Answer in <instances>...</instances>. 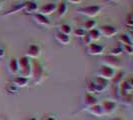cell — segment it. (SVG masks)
Listing matches in <instances>:
<instances>
[{
    "instance_id": "8",
    "label": "cell",
    "mask_w": 133,
    "mask_h": 120,
    "mask_svg": "<svg viewBox=\"0 0 133 120\" xmlns=\"http://www.w3.org/2000/svg\"><path fill=\"white\" fill-rule=\"evenodd\" d=\"M100 35L106 37V38H112L117 34V29L111 25H102L98 28Z\"/></svg>"
},
{
    "instance_id": "14",
    "label": "cell",
    "mask_w": 133,
    "mask_h": 120,
    "mask_svg": "<svg viewBox=\"0 0 133 120\" xmlns=\"http://www.w3.org/2000/svg\"><path fill=\"white\" fill-rule=\"evenodd\" d=\"M97 103H98V100L96 99L92 94L85 92L84 96H83V104L85 106V109L88 108V107L92 106L94 104H97Z\"/></svg>"
},
{
    "instance_id": "1",
    "label": "cell",
    "mask_w": 133,
    "mask_h": 120,
    "mask_svg": "<svg viewBox=\"0 0 133 120\" xmlns=\"http://www.w3.org/2000/svg\"><path fill=\"white\" fill-rule=\"evenodd\" d=\"M18 61V66H19V76L25 77V78H29L31 77V64L29 62V58L26 56H22L19 59H17Z\"/></svg>"
},
{
    "instance_id": "19",
    "label": "cell",
    "mask_w": 133,
    "mask_h": 120,
    "mask_svg": "<svg viewBox=\"0 0 133 120\" xmlns=\"http://www.w3.org/2000/svg\"><path fill=\"white\" fill-rule=\"evenodd\" d=\"M57 41L59 42L60 44H63V45H67L69 42H70V38L68 35H65V34L61 33V32H57L56 35H55Z\"/></svg>"
},
{
    "instance_id": "30",
    "label": "cell",
    "mask_w": 133,
    "mask_h": 120,
    "mask_svg": "<svg viewBox=\"0 0 133 120\" xmlns=\"http://www.w3.org/2000/svg\"><path fill=\"white\" fill-rule=\"evenodd\" d=\"M122 52H123V51H122L121 47H119V48H114V49L111 50V52H110L109 55H112V56H116V57H117V55H120Z\"/></svg>"
},
{
    "instance_id": "21",
    "label": "cell",
    "mask_w": 133,
    "mask_h": 120,
    "mask_svg": "<svg viewBox=\"0 0 133 120\" xmlns=\"http://www.w3.org/2000/svg\"><path fill=\"white\" fill-rule=\"evenodd\" d=\"M67 10V5L65 2H61L59 5H57V9H56V12H57V15L58 17H62L64 16V14L66 13Z\"/></svg>"
},
{
    "instance_id": "24",
    "label": "cell",
    "mask_w": 133,
    "mask_h": 120,
    "mask_svg": "<svg viewBox=\"0 0 133 120\" xmlns=\"http://www.w3.org/2000/svg\"><path fill=\"white\" fill-rule=\"evenodd\" d=\"M123 75H124V73H123L122 71H119V72L115 73L114 77L112 78L113 84H115V85H119L120 83L123 81Z\"/></svg>"
},
{
    "instance_id": "29",
    "label": "cell",
    "mask_w": 133,
    "mask_h": 120,
    "mask_svg": "<svg viewBox=\"0 0 133 120\" xmlns=\"http://www.w3.org/2000/svg\"><path fill=\"white\" fill-rule=\"evenodd\" d=\"M122 99V102L125 103L127 105H131L132 103V95H127V96H124V97H121Z\"/></svg>"
},
{
    "instance_id": "27",
    "label": "cell",
    "mask_w": 133,
    "mask_h": 120,
    "mask_svg": "<svg viewBox=\"0 0 133 120\" xmlns=\"http://www.w3.org/2000/svg\"><path fill=\"white\" fill-rule=\"evenodd\" d=\"M72 33L75 37H79V38H83V37H85L86 36V31L83 29V28H77V29H75L74 31H72Z\"/></svg>"
},
{
    "instance_id": "28",
    "label": "cell",
    "mask_w": 133,
    "mask_h": 120,
    "mask_svg": "<svg viewBox=\"0 0 133 120\" xmlns=\"http://www.w3.org/2000/svg\"><path fill=\"white\" fill-rule=\"evenodd\" d=\"M125 25L128 28H131L133 25V15L132 13H128L126 16V19H125Z\"/></svg>"
},
{
    "instance_id": "22",
    "label": "cell",
    "mask_w": 133,
    "mask_h": 120,
    "mask_svg": "<svg viewBox=\"0 0 133 120\" xmlns=\"http://www.w3.org/2000/svg\"><path fill=\"white\" fill-rule=\"evenodd\" d=\"M119 41L123 45L127 46H132V41L130 39V37L126 34H120L119 35Z\"/></svg>"
},
{
    "instance_id": "33",
    "label": "cell",
    "mask_w": 133,
    "mask_h": 120,
    "mask_svg": "<svg viewBox=\"0 0 133 120\" xmlns=\"http://www.w3.org/2000/svg\"><path fill=\"white\" fill-rule=\"evenodd\" d=\"M43 120H57V119H56V117H55V116L50 115V116H47V117H45Z\"/></svg>"
},
{
    "instance_id": "15",
    "label": "cell",
    "mask_w": 133,
    "mask_h": 120,
    "mask_svg": "<svg viewBox=\"0 0 133 120\" xmlns=\"http://www.w3.org/2000/svg\"><path fill=\"white\" fill-rule=\"evenodd\" d=\"M33 18L38 24L42 25V26H49V25H50V21H49V19L47 18L46 16L42 15V14H40V13L34 14Z\"/></svg>"
},
{
    "instance_id": "26",
    "label": "cell",
    "mask_w": 133,
    "mask_h": 120,
    "mask_svg": "<svg viewBox=\"0 0 133 120\" xmlns=\"http://www.w3.org/2000/svg\"><path fill=\"white\" fill-rule=\"evenodd\" d=\"M24 7H25V2L24 3H22V4H20V5H16V6L12 8V9H10V10H8L6 13L3 14V15H9V14H12V13H16V12H18L20 10H24Z\"/></svg>"
},
{
    "instance_id": "34",
    "label": "cell",
    "mask_w": 133,
    "mask_h": 120,
    "mask_svg": "<svg viewBox=\"0 0 133 120\" xmlns=\"http://www.w3.org/2000/svg\"><path fill=\"white\" fill-rule=\"evenodd\" d=\"M5 55V52H4V49L2 47H0V58H3Z\"/></svg>"
},
{
    "instance_id": "38",
    "label": "cell",
    "mask_w": 133,
    "mask_h": 120,
    "mask_svg": "<svg viewBox=\"0 0 133 120\" xmlns=\"http://www.w3.org/2000/svg\"><path fill=\"white\" fill-rule=\"evenodd\" d=\"M0 9H1V2H0Z\"/></svg>"
},
{
    "instance_id": "6",
    "label": "cell",
    "mask_w": 133,
    "mask_h": 120,
    "mask_svg": "<svg viewBox=\"0 0 133 120\" xmlns=\"http://www.w3.org/2000/svg\"><path fill=\"white\" fill-rule=\"evenodd\" d=\"M116 73V70H114L110 67H107L102 65L101 68L96 72V75L97 77H100V78H103V79L106 80H112V78L114 77V75Z\"/></svg>"
},
{
    "instance_id": "20",
    "label": "cell",
    "mask_w": 133,
    "mask_h": 120,
    "mask_svg": "<svg viewBox=\"0 0 133 120\" xmlns=\"http://www.w3.org/2000/svg\"><path fill=\"white\" fill-rule=\"evenodd\" d=\"M24 10L27 13H33L35 11H37V4L33 1H27V2H25Z\"/></svg>"
},
{
    "instance_id": "9",
    "label": "cell",
    "mask_w": 133,
    "mask_h": 120,
    "mask_svg": "<svg viewBox=\"0 0 133 120\" xmlns=\"http://www.w3.org/2000/svg\"><path fill=\"white\" fill-rule=\"evenodd\" d=\"M100 105L102 107L104 115H111V114H113L115 112V110H116V108H117V103L114 102V101H110V100L101 102Z\"/></svg>"
},
{
    "instance_id": "10",
    "label": "cell",
    "mask_w": 133,
    "mask_h": 120,
    "mask_svg": "<svg viewBox=\"0 0 133 120\" xmlns=\"http://www.w3.org/2000/svg\"><path fill=\"white\" fill-rule=\"evenodd\" d=\"M87 51L88 54L93 55V56H97V55H101L104 51V46L100 45V44H96L94 42H91L88 44L87 47Z\"/></svg>"
},
{
    "instance_id": "17",
    "label": "cell",
    "mask_w": 133,
    "mask_h": 120,
    "mask_svg": "<svg viewBox=\"0 0 133 120\" xmlns=\"http://www.w3.org/2000/svg\"><path fill=\"white\" fill-rule=\"evenodd\" d=\"M100 33L98 31V29H92L90 31H88V33L86 34V37L88 38V42H94V41H97L100 39Z\"/></svg>"
},
{
    "instance_id": "23",
    "label": "cell",
    "mask_w": 133,
    "mask_h": 120,
    "mask_svg": "<svg viewBox=\"0 0 133 120\" xmlns=\"http://www.w3.org/2000/svg\"><path fill=\"white\" fill-rule=\"evenodd\" d=\"M59 32L69 36L70 34L72 33V28H71L70 25H68V24H61L59 28Z\"/></svg>"
},
{
    "instance_id": "37",
    "label": "cell",
    "mask_w": 133,
    "mask_h": 120,
    "mask_svg": "<svg viewBox=\"0 0 133 120\" xmlns=\"http://www.w3.org/2000/svg\"><path fill=\"white\" fill-rule=\"evenodd\" d=\"M28 120H37L35 117H32V118H30V119H28Z\"/></svg>"
},
{
    "instance_id": "25",
    "label": "cell",
    "mask_w": 133,
    "mask_h": 120,
    "mask_svg": "<svg viewBox=\"0 0 133 120\" xmlns=\"http://www.w3.org/2000/svg\"><path fill=\"white\" fill-rule=\"evenodd\" d=\"M96 20H87L86 22H85V24H84V30L85 31H90V30H92L95 28L96 26Z\"/></svg>"
},
{
    "instance_id": "36",
    "label": "cell",
    "mask_w": 133,
    "mask_h": 120,
    "mask_svg": "<svg viewBox=\"0 0 133 120\" xmlns=\"http://www.w3.org/2000/svg\"><path fill=\"white\" fill-rule=\"evenodd\" d=\"M109 120H124L122 117H113V118H110Z\"/></svg>"
},
{
    "instance_id": "32",
    "label": "cell",
    "mask_w": 133,
    "mask_h": 120,
    "mask_svg": "<svg viewBox=\"0 0 133 120\" xmlns=\"http://www.w3.org/2000/svg\"><path fill=\"white\" fill-rule=\"evenodd\" d=\"M17 89H18V88L15 86V85H13V84H11L10 86L7 87V91H8V92H13V91L14 92H16Z\"/></svg>"
},
{
    "instance_id": "7",
    "label": "cell",
    "mask_w": 133,
    "mask_h": 120,
    "mask_svg": "<svg viewBox=\"0 0 133 120\" xmlns=\"http://www.w3.org/2000/svg\"><path fill=\"white\" fill-rule=\"evenodd\" d=\"M92 81H93L94 85H95V92L96 93H100V92L105 91L109 86V80L103 79V78H100L97 76Z\"/></svg>"
},
{
    "instance_id": "3",
    "label": "cell",
    "mask_w": 133,
    "mask_h": 120,
    "mask_svg": "<svg viewBox=\"0 0 133 120\" xmlns=\"http://www.w3.org/2000/svg\"><path fill=\"white\" fill-rule=\"evenodd\" d=\"M102 64L104 66L110 67V68H112L114 70H116V69L120 68V66H121V61L116 56L107 55V56H104L102 58Z\"/></svg>"
},
{
    "instance_id": "35",
    "label": "cell",
    "mask_w": 133,
    "mask_h": 120,
    "mask_svg": "<svg viewBox=\"0 0 133 120\" xmlns=\"http://www.w3.org/2000/svg\"><path fill=\"white\" fill-rule=\"evenodd\" d=\"M69 3H71V4H77V3H79L81 0H67Z\"/></svg>"
},
{
    "instance_id": "18",
    "label": "cell",
    "mask_w": 133,
    "mask_h": 120,
    "mask_svg": "<svg viewBox=\"0 0 133 120\" xmlns=\"http://www.w3.org/2000/svg\"><path fill=\"white\" fill-rule=\"evenodd\" d=\"M8 68L9 71L12 74H17L19 72V66H18V61L15 58H11L9 63H8Z\"/></svg>"
},
{
    "instance_id": "16",
    "label": "cell",
    "mask_w": 133,
    "mask_h": 120,
    "mask_svg": "<svg viewBox=\"0 0 133 120\" xmlns=\"http://www.w3.org/2000/svg\"><path fill=\"white\" fill-rule=\"evenodd\" d=\"M28 82H29V78H25V77H22V76H17V77H15V78L12 80L13 85H15L17 88L27 86Z\"/></svg>"
},
{
    "instance_id": "39",
    "label": "cell",
    "mask_w": 133,
    "mask_h": 120,
    "mask_svg": "<svg viewBox=\"0 0 133 120\" xmlns=\"http://www.w3.org/2000/svg\"><path fill=\"white\" fill-rule=\"evenodd\" d=\"M111 1H115V0H111Z\"/></svg>"
},
{
    "instance_id": "5",
    "label": "cell",
    "mask_w": 133,
    "mask_h": 120,
    "mask_svg": "<svg viewBox=\"0 0 133 120\" xmlns=\"http://www.w3.org/2000/svg\"><path fill=\"white\" fill-rule=\"evenodd\" d=\"M133 90V84L132 80H123L119 84V96L120 97H124L127 95H131Z\"/></svg>"
},
{
    "instance_id": "2",
    "label": "cell",
    "mask_w": 133,
    "mask_h": 120,
    "mask_svg": "<svg viewBox=\"0 0 133 120\" xmlns=\"http://www.w3.org/2000/svg\"><path fill=\"white\" fill-rule=\"evenodd\" d=\"M32 69H31V78L33 79V82L35 84H39L44 79V69L42 65L38 61L34 60L32 63Z\"/></svg>"
},
{
    "instance_id": "12",
    "label": "cell",
    "mask_w": 133,
    "mask_h": 120,
    "mask_svg": "<svg viewBox=\"0 0 133 120\" xmlns=\"http://www.w3.org/2000/svg\"><path fill=\"white\" fill-rule=\"evenodd\" d=\"M56 9H57V5L54 4V3H48L45 4L40 8V14L47 16V15H50L53 12H56Z\"/></svg>"
},
{
    "instance_id": "31",
    "label": "cell",
    "mask_w": 133,
    "mask_h": 120,
    "mask_svg": "<svg viewBox=\"0 0 133 120\" xmlns=\"http://www.w3.org/2000/svg\"><path fill=\"white\" fill-rule=\"evenodd\" d=\"M121 49H122V51H125L127 54H129V55H131L133 53V49H132V46H127V45H123V46L121 47Z\"/></svg>"
},
{
    "instance_id": "13",
    "label": "cell",
    "mask_w": 133,
    "mask_h": 120,
    "mask_svg": "<svg viewBox=\"0 0 133 120\" xmlns=\"http://www.w3.org/2000/svg\"><path fill=\"white\" fill-rule=\"evenodd\" d=\"M86 111L89 112L91 115H94L96 117H101V116H104V113H103V110H102V107L99 103L97 104H94L92 106L86 108Z\"/></svg>"
},
{
    "instance_id": "11",
    "label": "cell",
    "mask_w": 133,
    "mask_h": 120,
    "mask_svg": "<svg viewBox=\"0 0 133 120\" xmlns=\"http://www.w3.org/2000/svg\"><path fill=\"white\" fill-rule=\"evenodd\" d=\"M40 47L36 44H31L30 46L28 47L26 52V57H29V58H33V59H36L40 56Z\"/></svg>"
},
{
    "instance_id": "4",
    "label": "cell",
    "mask_w": 133,
    "mask_h": 120,
    "mask_svg": "<svg viewBox=\"0 0 133 120\" xmlns=\"http://www.w3.org/2000/svg\"><path fill=\"white\" fill-rule=\"evenodd\" d=\"M100 10H101V6H99V5H90V6L79 8L77 11L80 14L85 15L87 17H94L99 13Z\"/></svg>"
}]
</instances>
